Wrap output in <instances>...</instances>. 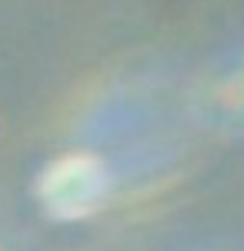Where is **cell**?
<instances>
[{"instance_id": "obj_1", "label": "cell", "mask_w": 244, "mask_h": 251, "mask_svg": "<svg viewBox=\"0 0 244 251\" xmlns=\"http://www.w3.org/2000/svg\"><path fill=\"white\" fill-rule=\"evenodd\" d=\"M107 188H111V177L100 157L91 151H67L40 171L37 198L47 218L77 221L100 211Z\"/></svg>"}]
</instances>
